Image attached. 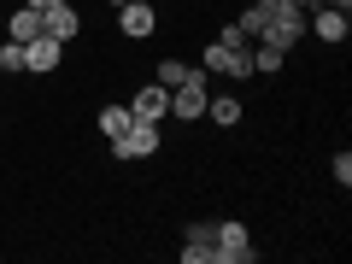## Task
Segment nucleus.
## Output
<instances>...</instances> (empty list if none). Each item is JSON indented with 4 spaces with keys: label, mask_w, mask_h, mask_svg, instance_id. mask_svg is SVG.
Returning a JSON list of instances; mask_svg holds the SVG:
<instances>
[{
    "label": "nucleus",
    "mask_w": 352,
    "mask_h": 264,
    "mask_svg": "<svg viewBox=\"0 0 352 264\" xmlns=\"http://www.w3.org/2000/svg\"><path fill=\"white\" fill-rule=\"evenodd\" d=\"M206 100H212L206 71H188L182 82L170 88V118H182V124H200V118H206Z\"/></svg>",
    "instance_id": "obj_1"
},
{
    "label": "nucleus",
    "mask_w": 352,
    "mask_h": 264,
    "mask_svg": "<svg viewBox=\"0 0 352 264\" xmlns=\"http://www.w3.org/2000/svg\"><path fill=\"white\" fill-rule=\"evenodd\" d=\"M252 258H258V247H252L247 223L223 217V223H217V247H212V264H252Z\"/></svg>",
    "instance_id": "obj_2"
},
{
    "label": "nucleus",
    "mask_w": 352,
    "mask_h": 264,
    "mask_svg": "<svg viewBox=\"0 0 352 264\" xmlns=\"http://www.w3.org/2000/svg\"><path fill=\"white\" fill-rule=\"evenodd\" d=\"M200 71H212V76H252V59H247V47H223V41H206V53H200Z\"/></svg>",
    "instance_id": "obj_3"
},
{
    "label": "nucleus",
    "mask_w": 352,
    "mask_h": 264,
    "mask_svg": "<svg viewBox=\"0 0 352 264\" xmlns=\"http://www.w3.org/2000/svg\"><path fill=\"white\" fill-rule=\"evenodd\" d=\"M159 147H164L159 124H141V118H135V124H129L124 135L112 141V153H118V159H153V153H159Z\"/></svg>",
    "instance_id": "obj_4"
},
{
    "label": "nucleus",
    "mask_w": 352,
    "mask_h": 264,
    "mask_svg": "<svg viewBox=\"0 0 352 264\" xmlns=\"http://www.w3.org/2000/svg\"><path fill=\"white\" fill-rule=\"evenodd\" d=\"M305 30H311L317 41H329V47H340V41L352 36V18L340 12V6H311V12H305Z\"/></svg>",
    "instance_id": "obj_5"
},
{
    "label": "nucleus",
    "mask_w": 352,
    "mask_h": 264,
    "mask_svg": "<svg viewBox=\"0 0 352 264\" xmlns=\"http://www.w3.org/2000/svg\"><path fill=\"white\" fill-rule=\"evenodd\" d=\"M129 112H135L141 124H164V118H170V88L164 82H141L135 94H129Z\"/></svg>",
    "instance_id": "obj_6"
},
{
    "label": "nucleus",
    "mask_w": 352,
    "mask_h": 264,
    "mask_svg": "<svg viewBox=\"0 0 352 264\" xmlns=\"http://www.w3.org/2000/svg\"><path fill=\"white\" fill-rule=\"evenodd\" d=\"M258 41H270V47H282L294 59V47L305 41V12H282V18H270V24L258 30Z\"/></svg>",
    "instance_id": "obj_7"
},
{
    "label": "nucleus",
    "mask_w": 352,
    "mask_h": 264,
    "mask_svg": "<svg viewBox=\"0 0 352 264\" xmlns=\"http://www.w3.org/2000/svg\"><path fill=\"white\" fill-rule=\"evenodd\" d=\"M118 30H124L129 41H147L153 30H159V12H153L147 0H124V6H118Z\"/></svg>",
    "instance_id": "obj_8"
},
{
    "label": "nucleus",
    "mask_w": 352,
    "mask_h": 264,
    "mask_svg": "<svg viewBox=\"0 0 352 264\" xmlns=\"http://www.w3.org/2000/svg\"><path fill=\"white\" fill-rule=\"evenodd\" d=\"M217 247V223H188L182 229V264H212Z\"/></svg>",
    "instance_id": "obj_9"
},
{
    "label": "nucleus",
    "mask_w": 352,
    "mask_h": 264,
    "mask_svg": "<svg viewBox=\"0 0 352 264\" xmlns=\"http://www.w3.org/2000/svg\"><path fill=\"white\" fill-rule=\"evenodd\" d=\"M59 59H65V41H53L47 30L36 41H24V71H59Z\"/></svg>",
    "instance_id": "obj_10"
},
{
    "label": "nucleus",
    "mask_w": 352,
    "mask_h": 264,
    "mask_svg": "<svg viewBox=\"0 0 352 264\" xmlns=\"http://www.w3.org/2000/svg\"><path fill=\"white\" fill-rule=\"evenodd\" d=\"M0 36H6V41H18V47H24V41H36V36H41V12H30V6L6 12V30H0Z\"/></svg>",
    "instance_id": "obj_11"
},
{
    "label": "nucleus",
    "mask_w": 352,
    "mask_h": 264,
    "mask_svg": "<svg viewBox=\"0 0 352 264\" xmlns=\"http://www.w3.org/2000/svg\"><path fill=\"white\" fill-rule=\"evenodd\" d=\"M241 112H247V106H241V94H212V100H206V118H212L217 129H235Z\"/></svg>",
    "instance_id": "obj_12"
},
{
    "label": "nucleus",
    "mask_w": 352,
    "mask_h": 264,
    "mask_svg": "<svg viewBox=\"0 0 352 264\" xmlns=\"http://www.w3.org/2000/svg\"><path fill=\"white\" fill-rule=\"evenodd\" d=\"M41 30H47L53 41H76L82 18H76V6H59V12H41Z\"/></svg>",
    "instance_id": "obj_13"
},
{
    "label": "nucleus",
    "mask_w": 352,
    "mask_h": 264,
    "mask_svg": "<svg viewBox=\"0 0 352 264\" xmlns=\"http://www.w3.org/2000/svg\"><path fill=\"white\" fill-rule=\"evenodd\" d=\"M247 59H252V76H276L282 65H288V53H282V47H270V41H252V47H247Z\"/></svg>",
    "instance_id": "obj_14"
},
{
    "label": "nucleus",
    "mask_w": 352,
    "mask_h": 264,
    "mask_svg": "<svg viewBox=\"0 0 352 264\" xmlns=\"http://www.w3.org/2000/svg\"><path fill=\"white\" fill-rule=\"evenodd\" d=\"M129 124H135V112H129V106H106V112H100V135H106V141H118Z\"/></svg>",
    "instance_id": "obj_15"
},
{
    "label": "nucleus",
    "mask_w": 352,
    "mask_h": 264,
    "mask_svg": "<svg viewBox=\"0 0 352 264\" xmlns=\"http://www.w3.org/2000/svg\"><path fill=\"white\" fill-rule=\"evenodd\" d=\"M235 24H241V30H247V41H258V30H264V24H270V18H264V12H258V0H252V6H247V12H241V18H235Z\"/></svg>",
    "instance_id": "obj_16"
},
{
    "label": "nucleus",
    "mask_w": 352,
    "mask_h": 264,
    "mask_svg": "<svg viewBox=\"0 0 352 264\" xmlns=\"http://www.w3.org/2000/svg\"><path fill=\"white\" fill-rule=\"evenodd\" d=\"M188 71H194L188 59H164V65H159V82H164V88H176V82H182Z\"/></svg>",
    "instance_id": "obj_17"
},
{
    "label": "nucleus",
    "mask_w": 352,
    "mask_h": 264,
    "mask_svg": "<svg viewBox=\"0 0 352 264\" xmlns=\"http://www.w3.org/2000/svg\"><path fill=\"white\" fill-rule=\"evenodd\" d=\"M217 41H223V47H252V41H247V30H241V24H223V30H217Z\"/></svg>",
    "instance_id": "obj_18"
},
{
    "label": "nucleus",
    "mask_w": 352,
    "mask_h": 264,
    "mask_svg": "<svg viewBox=\"0 0 352 264\" xmlns=\"http://www.w3.org/2000/svg\"><path fill=\"white\" fill-rule=\"evenodd\" d=\"M335 182H340V188H352V153H335Z\"/></svg>",
    "instance_id": "obj_19"
},
{
    "label": "nucleus",
    "mask_w": 352,
    "mask_h": 264,
    "mask_svg": "<svg viewBox=\"0 0 352 264\" xmlns=\"http://www.w3.org/2000/svg\"><path fill=\"white\" fill-rule=\"evenodd\" d=\"M258 12L264 18H282V12H300V6H294V0H258Z\"/></svg>",
    "instance_id": "obj_20"
},
{
    "label": "nucleus",
    "mask_w": 352,
    "mask_h": 264,
    "mask_svg": "<svg viewBox=\"0 0 352 264\" xmlns=\"http://www.w3.org/2000/svg\"><path fill=\"white\" fill-rule=\"evenodd\" d=\"M30 12H59V6H71V0H24Z\"/></svg>",
    "instance_id": "obj_21"
},
{
    "label": "nucleus",
    "mask_w": 352,
    "mask_h": 264,
    "mask_svg": "<svg viewBox=\"0 0 352 264\" xmlns=\"http://www.w3.org/2000/svg\"><path fill=\"white\" fill-rule=\"evenodd\" d=\"M317 6H340V12H352V0H317Z\"/></svg>",
    "instance_id": "obj_22"
},
{
    "label": "nucleus",
    "mask_w": 352,
    "mask_h": 264,
    "mask_svg": "<svg viewBox=\"0 0 352 264\" xmlns=\"http://www.w3.org/2000/svg\"><path fill=\"white\" fill-rule=\"evenodd\" d=\"M294 6H300V12H311V6H317V0H294Z\"/></svg>",
    "instance_id": "obj_23"
},
{
    "label": "nucleus",
    "mask_w": 352,
    "mask_h": 264,
    "mask_svg": "<svg viewBox=\"0 0 352 264\" xmlns=\"http://www.w3.org/2000/svg\"><path fill=\"white\" fill-rule=\"evenodd\" d=\"M0 76H6V41H0Z\"/></svg>",
    "instance_id": "obj_24"
},
{
    "label": "nucleus",
    "mask_w": 352,
    "mask_h": 264,
    "mask_svg": "<svg viewBox=\"0 0 352 264\" xmlns=\"http://www.w3.org/2000/svg\"><path fill=\"white\" fill-rule=\"evenodd\" d=\"M106 6H124V0H106Z\"/></svg>",
    "instance_id": "obj_25"
},
{
    "label": "nucleus",
    "mask_w": 352,
    "mask_h": 264,
    "mask_svg": "<svg viewBox=\"0 0 352 264\" xmlns=\"http://www.w3.org/2000/svg\"><path fill=\"white\" fill-rule=\"evenodd\" d=\"M0 30H6V12H0Z\"/></svg>",
    "instance_id": "obj_26"
}]
</instances>
